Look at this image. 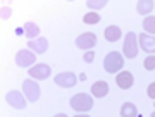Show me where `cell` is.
<instances>
[{
  "label": "cell",
  "mask_w": 155,
  "mask_h": 117,
  "mask_svg": "<svg viewBox=\"0 0 155 117\" xmlns=\"http://www.w3.org/2000/svg\"><path fill=\"white\" fill-rule=\"evenodd\" d=\"M95 43H97L95 33H83V34H79V36L76 38V47L81 48V50H86V52L91 50V48L95 47Z\"/></svg>",
  "instance_id": "8992f818"
},
{
  "label": "cell",
  "mask_w": 155,
  "mask_h": 117,
  "mask_svg": "<svg viewBox=\"0 0 155 117\" xmlns=\"http://www.w3.org/2000/svg\"><path fill=\"white\" fill-rule=\"evenodd\" d=\"M98 21H100V16L97 12H88V14H84V17H83V22H86V24H97Z\"/></svg>",
  "instance_id": "d6986e66"
},
{
  "label": "cell",
  "mask_w": 155,
  "mask_h": 117,
  "mask_svg": "<svg viewBox=\"0 0 155 117\" xmlns=\"http://www.w3.org/2000/svg\"><path fill=\"white\" fill-rule=\"evenodd\" d=\"M107 93H109V84L105 81H97V83H93V86H91V95L93 96L104 98V96H107Z\"/></svg>",
  "instance_id": "4fadbf2b"
},
{
  "label": "cell",
  "mask_w": 155,
  "mask_h": 117,
  "mask_svg": "<svg viewBox=\"0 0 155 117\" xmlns=\"http://www.w3.org/2000/svg\"><path fill=\"white\" fill-rule=\"evenodd\" d=\"M54 81L61 88H72L78 83V78H76V74H72V73H61L54 78Z\"/></svg>",
  "instance_id": "ba28073f"
},
{
  "label": "cell",
  "mask_w": 155,
  "mask_h": 117,
  "mask_svg": "<svg viewBox=\"0 0 155 117\" xmlns=\"http://www.w3.org/2000/svg\"><path fill=\"white\" fill-rule=\"evenodd\" d=\"M150 117H155V110H153V112H152V115H150Z\"/></svg>",
  "instance_id": "4316f807"
},
{
  "label": "cell",
  "mask_w": 155,
  "mask_h": 117,
  "mask_svg": "<svg viewBox=\"0 0 155 117\" xmlns=\"http://www.w3.org/2000/svg\"><path fill=\"white\" fill-rule=\"evenodd\" d=\"M143 29L150 34H155V16H147L143 19Z\"/></svg>",
  "instance_id": "ac0fdd59"
},
{
  "label": "cell",
  "mask_w": 155,
  "mask_h": 117,
  "mask_svg": "<svg viewBox=\"0 0 155 117\" xmlns=\"http://www.w3.org/2000/svg\"><path fill=\"white\" fill-rule=\"evenodd\" d=\"M153 0H140L138 4H136V11L141 14V16H147V14H150L152 12V9H153Z\"/></svg>",
  "instance_id": "9a60e30c"
},
{
  "label": "cell",
  "mask_w": 155,
  "mask_h": 117,
  "mask_svg": "<svg viewBox=\"0 0 155 117\" xmlns=\"http://www.w3.org/2000/svg\"><path fill=\"white\" fill-rule=\"evenodd\" d=\"M86 5L91 7V9H102V7L107 5V0H100V2H93V0H88Z\"/></svg>",
  "instance_id": "44dd1931"
},
{
  "label": "cell",
  "mask_w": 155,
  "mask_h": 117,
  "mask_svg": "<svg viewBox=\"0 0 155 117\" xmlns=\"http://www.w3.org/2000/svg\"><path fill=\"white\" fill-rule=\"evenodd\" d=\"M147 95L152 98V100H155V83H150L148 84V89H147Z\"/></svg>",
  "instance_id": "603a6c76"
},
{
  "label": "cell",
  "mask_w": 155,
  "mask_h": 117,
  "mask_svg": "<svg viewBox=\"0 0 155 117\" xmlns=\"http://www.w3.org/2000/svg\"><path fill=\"white\" fill-rule=\"evenodd\" d=\"M143 67L147 71H153L155 69V55H148L143 62Z\"/></svg>",
  "instance_id": "ffe728a7"
},
{
  "label": "cell",
  "mask_w": 155,
  "mask_h": 117,
  "mask_svg": "<svg viewBox=\"0 0 155 117\" xmlns=\"http://www.w3.org/2000/svg\"><path fill=\"white\" fill-rule=\"evenodd\" d=\"M16 33H17V34H22V33H24V28H17Z\"/></svg>",
  "instance_id": "cb8c5ba5"
},
{
  "label": "cell",
  "mask_w": 155,
  "mask_h": 117,
  "mask_svg": "<svg viewBox=\"0 0 155 117\" xmlns=\"http://www.w3.org/2000/svg\"><path fill=\"white\" fill-rule=\"evenodd\" d=\"M74 117H88V115H84V114H79V115H74Z\"/></svg>",
  "instance_id": "484cf974"
},
{
  "label": "cell",
  "mask_w": 155,
  "mask_h": 117,
  "mask_svg": "<svg viewBox=\"0 0 155 117\" xmlns=\"http://www.w3.org/2000/svg\"><path fill=\"white\" fill-rule=\"evenodd\" d=\"M84 62H86V64H90V62H93L95 60V52L93 50H90V52H84Z\"/></svg>",
  "instance_id": "7402d4cb"
},
{
  "label": "cell",
  "mask_w": 155,
  "mask_h": 117,
  "mask_svg": "<svg viewBox=\"0 0 155 117\" xmlns=\"http://www.w3.org/2000/svg\"><path fill=\"white\" fill-rule=\"evenodd\" d=\"M138 36H136V33H133V31H129V33L126 34V38H124V47H122V54H124V57H127V59H134V57L138 55Z\"/></svg>",
  "instance_id": "7a4b0ae2"
},
{
  "label": "cell",
  "mask_w": 155,
  "mask_h": 117,
  "mask_svg": "<svg viewBox=\"0 0 155 117\" xmlns=\"http://www.w3.org/2000/svg\"><path fill=\"white\" fill-rule=\"evenodd\" d=\"M104 34H105L107 41L114 43V41H117V40L122 36V31H121V28H119V26H109V28H105Z\"/></svg>",
  "instance_id": "5bb4252c"
},
{
  "label": "cell",
  "mask_w": 155,
  "mask_h": 117,
  "mask_svg": "<svg viewBox=\"0 0 155 117\" xmlns=\"http://www.w3.org/2000/svg\"><path fill=\"white\" fill-rule=\"evenodd\" d=\"M35 62H36V55H35L33 50H19L16 55V64L19 67H29L31 69V66H33Z\"/></svg>",
  "instance_id": "5b68a950"
},
{
  "label": "cell",
  "mask_w": 155,
  "mask_h": 117,
  "mask_svg": "<svg viewBox=\"0 0 155 117\" xmlns=\"http://www.w3.org/2000/svg\"><path fill=\"white\" fill-rule=\"evenodd\" d=\"M50 73H52V69H50V66H47V64H35V66L29 69L31 79H47L50 76Z\"/></svg>",
  "instance_id": "9c48e42d"
},
{
  "label": "cell",
  "mask_w": 155,
  "mask_h": 117,
  "mask_svg": "<svg viewBox=\"0 0 155 117\" xmlns=\"http://www.w3.org/2000/svg\"><path fill=\"white\" fill-rule=\"evenodd\" d=\"M22 28H24V34H26V36H28L29 40H35V38H36V36L40 34L38 24H35V22H31V21L26 22V24H24Z\"/></svg>",
  "instance_id": "2e32d148"
},
{
  "label": "cell",
  "mask_w": 155,
  "mask_h": 117,
  "mask_svg": "<svg viewBox=\"0 0 155 117\" xmlns=\"http://www.w3.org/2000/svg\"><path fill=\"white\" fill-rule=\"evenodd\" d=\"M71 107L78 112H88L91 107H93V98L86 93H78L71 98Z\"/></svg>",
  "instance_id": "3957f363"
},
{
  "label": "cell",
  "mask_w": 155,
  "mask_h": 117,
  "mask_svg": "<svg viewBox=\"0 0 155 117\" xmlns=\"http://www.w3.org/2000/svg\"><path fill=\"white\" fill-rule=\"evenodd\" d=\"M22 91H24V96L28 98L29 102H38L40 95H41V89H40V84L33 79H26L22 83Z\"/></svg>",
  "instance_id": "277c9868"
},
{
  "label": "cell",
  "mask_w": 155,
  "mask_h": 117,
  "mask_svg": "<svg viewBox=\"0 0 155 117\" xmlns=\"http://www.w3.org/2000/svg\"><path fill=\"white\" fill-rule=\"evenodd\" d=\"M28 48L35 52V54H45L48 50V41L45 38H36V40H29L28 41Z\"/></svg>",
  "instance_id": "7c38bea8"
},
{
  "label": "cell",
  "mask_w": 155,
  "mask_h": 117,
  "mask_svg": "<svg viewBox=\"0 0 155 117\" xmlns=\"http://www.w3.org/2000/svg\"><path fill=\"white\" fill-rule=\"evenodd\" d=\"M116 83L121 89H129L134 83V78H133V74L129 73V71H122V73H119L116 76Z\"/></svg>",
  "instance_id": "30bf717a"
},
{
  "label": "cell",
  "mask_w": 155,
  "mask_h": 117,
  "mask_svg": "<svg viewBox=\"0 0 155 117\" xmlns=\"http://www.w3.org/2000/svg\"><path fill=\"white\" fill-rule=\"evenodd\" d=\"M138 41H140L141 50L148 52V54H153L155 52V36H152V34H140Z\"/></svg>",
  "instance_id": "8fae6325"
},
{
  "label": "cell",
  "mask_w": 155,
  "mask_h": 117,
  "mask_svg": "<svg viewBox=\"0 0 155 117\" xmlns=\"http://www.w3.org/2000/svg\"><path fill=\"white\" fill-rule=\"evenodd\" d=\"M26 96L21 95L19 91H9L5 95V102L9 103L11 107H14V109H17V110H22L24 107H26Z\"/></svg>",
  "instance_id": "52a82bcc"
},
{
  "label": "cell",
  "mask_w": 155,
  "mask_h": 117,
  "mask_svg": "<svg viewBox=\"0 0 155 117\" xmlns=\"http://www.w3.org/2000/svg\"><path fill=\"white\" fill-rule=\"evenodd\" d=\"M121 117H138V110H136L134 103L126 102V103L121 107Z\"/></svg>",
  "instance_id": "e0dca14e"
},
{
  "label": "cell",
  "mask_w": 155,
  "mask_h": 117,
  "mask_svg": "<svg viewBox=\"0 0 155 117\" xmlns=\"http://www.w3.org/2000/svg\"><path fill=\"white\" fill-rule=\"evenodd\" d=\"M55 117H67V115H66V114H57Z\"/></svg>",
  "instance_id": "d4e9b609"
},
{
  "label": "cell",
  "mask_w": 155,
  "mask_h": 117,
  "mask_svg": "<svg viewBox=\"0 0 155 117\" xmlns=\"http://www.w3.org/2000/svg\"><path fill=\"white\" fill-rule=\"evenodd\" d=\"M124 66V59L119 52H110V54H107L105 59H104V69H105L107 73L110 74H116L119 73Z\"/></svg>",
  "instance_id": "6da1fadb"
}]
</instances>
